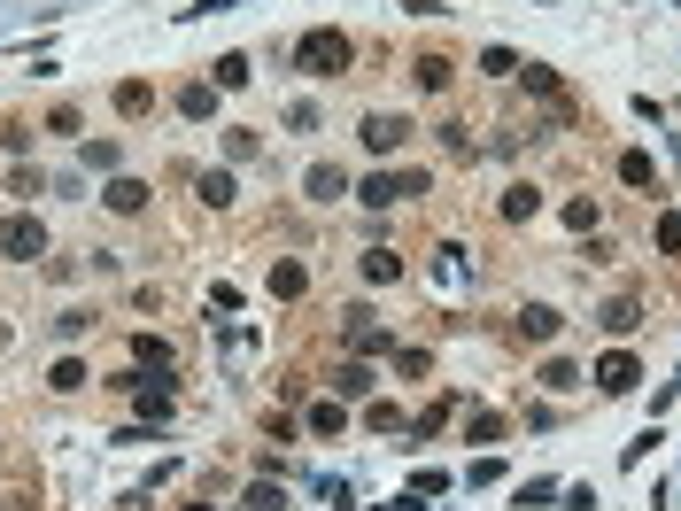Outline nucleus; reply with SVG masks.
Wrapping results in <instances>:
<instances>
[{
    "instance_id": "21",
    "label": "nucleus",
    "mask_w": 681,
    "mask_h": 511,
    "mask_svg": "<svg viewBox=\"0 0 681 511\" xmlns=\"http://www.w3.org/2000/svg\"><path fill=\"white\" fill-rule=\"evenodd\" d=\"M403 279V256L395 248H364V287H395Z\"/></svg>"
},
{
    "instance_id": "20",
    "label": "nucleus",
    "mask_w": 681,
    "mask_h": 511,
    "mask_svg": "<svg viewBox=\"0 0 681 511\" xmlns=\"http://www.w3.org/2000/svg\"><path fill=\"white\" fill-rule=\"evenodd\" d=\"M411 78H418V93H449L457 62H449V55H418V62H411Z\"/></svg>"
},
{
    "instance_id": "19",
    "label": "nucleus",
    "mask_w": 681,
    "mask_h": 511,
    "mask_svg": "<svg viewBox=\"0 0 681 511\" xmlns=\"http://www.w3.org/2000/svg\"><path fill=\"white\" fill-rule=\"evenodd\" d=\"M271 295H279V302H302V295H310V271H302L295 256H279V264H271Z\"/></svg>"
},
{
    "instance_id": "3",
    "label": "nucleus",
    "mask_w": 681,
    "mask_h": 511,
    "mask_svg": "<svg viewBox=\"0 0 681 511\" xmlns=\"http://www.w3.org/2000/svg\"><path fill=\"white\" fill-rule=\"evenodd\" d=\"M411 194H426V171H372V179L356 186L364 210H395V202H411Z\"/></svg>"
},
{
    "instance_id": "42",
    "label": "nucleus",
    "mask_w": 681,
    "mask_h": 511,
    "mask_svg": "<svg viewBox=\"0 0 681 511\" xmlns=\"http://www.w3.org/2000/svg\"><path fill=\"white\" fill-rule=\"evenodd\" d=\"M318 488H326V504H333V511H356V488H349V481H318Z\"/></svg>"
},
{
    "instance_id": "35",
    "label": "nucleus",
    "mask_w": 681,
    "mask_h": 511,
    "mask_svg": "<svg viewBox=\"0 0 681 511\" xmlns=\"http://www.w3.org/2000/svg\"><path fill=\"white\" fill-rule=\"evenodd\" d=\"M480 70H488V78H519V55H511V47H488V55H480Z\"/></svg>"
},
{
    "instance_id": "38",
    "label": "nucleus",
    "mask_w": 681,
    "mask_h": 511,
    "mask_svg": "<svg viewBox=\"0 0 681 511\" xmlns=\"http://www.w3.org/2000/svg\"><path fill=\"white\" fill-rule=\"evenodd\" d=\"M496 481H504V465H496V457H480L473 473H465V488H496Z\"/></svg>"
},
{
    "instance_id": "1",
    "label": "nucleus",
    "mask_w": 681,
    "mask_h": 511,
    "mask_svg": "<svg viewBox=\"0 0 681 511\" xmlns=\"http://www.w3.org/2000/svg\"><path fill=\"white\" fill-rule=\"evenodd\" d=\"M349 62H356V47H349V31H333V24H318V31L295 39V70L302 78H341Z\"/></svg>"
},
{
    "instance_id": "26",
    "label": "nucleus",
    "mask_w": 681,
    "mask_h": 511,
    "mask_svg": "<svg viewBox=\"0 0 681 511\" xmlns=\"http://www.w3.org/2000/svg\"><path fill=\"white\" fill-rule=\"evenodd\" d=\"M449 411H457V388H449L442 403H426V411H418V426H411V434H418V442H434V434H442V426H449Z\"/></svg>"
},
{
    "instance_id": "2",
    "label": "nucleus",
    "mask_w": 681,
    "mask_h": 511,
    "mask_svg": "<svg viewBox=\"0 0 681 511\" xmlns=\"http://www.w3.org/2000/svg\"><path fill=\"white\" fill-rule=\"evenodd\" d=\"M0 256H8V264H39V256H47V225L31 210H8L0 217Z\"/></svg>"
},
{
    "instance_id": "29",
    "label": "nucleus",
    "mask_w": 681,
    "mask_h": 511,
    "mask_svg": "<svg viewBox=\"0 0 681 511\" xmlns=\"http://www.w3.org/2000/svg\"><path fill=\"white\" fill-rule=\"evenodd\" d=\"M364 426L372 434H403V403H364Z\"/></svg>"
},
{
    "instance_id": "12",
    "label": "nucleus",
    "mask_w": 681,
    "mask_h": 511,
    "mask_svg": "<svg viewBox=\"0 0 681 511\" xmlns=\"http://www.w3.org/2000/svg\"><path fill=\"white\" fill-rule=\"evenodd\" d=\"M109 101H117V117H124V124H140V117H155V86H148V78H124V86L109 93Z\"/></svg>"
},
{
    "instance_id": "17",
    "label": "nucleus",
    "mask_w": 681,
    "mask_h": 511,
    "mask_svg": "<svg viewBox=\"0 0 681 511\" xmlns=\"http://www.w3.org/2000/svg\"><path fill=\"white\" fill-rule=\"evenodd\" d=\"M558 310H550V302H527V310H519V341H558Z\"/></svg>"
},
{
    "instance_id": "30",
    "label": "nucleus",
    "mask_w": 681,
    "mask_h": 511,
    "mask_svg": "<svg viewBox=\"0 0 681 511\" xmlns=\"http://www.w3.org/2000/svg\"><path fill=\"white\" fill-rule=\"evenodd\" d=\"M117 163H124L117 140H86V171H109V179H117Z\"/></svg>"
},
{
    "instance_id": "16",
    "label": "nucleus",
    "mask_w": 681,
    "mask_h": 511,
    "mask_svg": "<svg viewBox=\"0 0 681 511\" xmlns=\"http://www.w3.org/2000/svg\"><path fill=\"white\" fill-rule=\"evenodd\" d=\"M178 117H186V124H209V117H217V86H209V78L178 86Z\"/></svg>"
},
{
    "instance_id": "9",
    "label": "nucleus",
    "mask_w": 681,
    "mask_h": 511,
    "mask_svg": "<svg viewBox=\"0 0 681 511\" xmlns=\"http://www.w3.org/2000/svg\"><path fill=\"white\" fill-rule=\"evenodd\" d=\"M519 70H527V93H542V101H550V109H558V124H573V101H565V86H558V70H550V62H519Z\"/></svg>"
},
{
    "instance_id": "39",
    "label": "nucleus",
    "mask_w": 681,
    "mask_h": 511,
    "mask_svg": "<svg viewBox=\"0 0 681 511\" xmlns=\"http://www.w3.org/2000/svg\"><path fill=\"white\" fill-rule=\"evenodd\" d=\"M651 442H658V426H643V434H635V442L620 450V465H643V457H651Z\"/></svg>"
},
{
    "instance_id": "24",
    "label": "nucleus",
    "mask_w": 681,
    "mask_h": 511,
    "mask_svg": "<svg viewBox=\"0 0 681 511\" xmlns=\"http://www.w3.org/2000/svg\"><path fill=\"white\" fill-rule=\"evenodd\" d=\"M542 217V194L534 186H504V225H534Z\"/></svg>"
},
{
    "instance_id": "6",
    "label": "nucleus",
    "mask_w": 681,
    "mask_h": 511,
    "mask_svg": "<svg viewBox=\"0 0 681 511\" xmlns=\"http://www.w3.org/2000/svg\"><path fill=\"white\" fill-rule=\"evenodd\" d=\"M589 380H596L604 395H627L635 380H643V364L627 357V349H612V357H596V372H589Z\"/></svg>"
},
{
    "instance_id": "8",
    "label": "nucleus",
    "mask_w": 681,
    "mask_h": 511,
    "mask_svg": "<svg viewBox=\"0 0 681 511\" xmlns=\"http://www.w3.org/2000/svg\"><path fill=\"white\" fill-rule=\"evenodd\" d=\"M372 388H380V372H372L364 357H349L341 372H333V395H341V403H372Z\"/></svg>"
},
{
    "instance_id": "27",
    "label": "nucleus",
    "mask_w": 681,
    "mask_h": 511,
    "mask_svg": "<svg viewBox=\"0 0 681 511\" xmlns=\"http://www.w3.org/2000/svg\"><path fill=\"white\" fill-rule=\"evenodd\" d=\"M248 78H256V62H248V55H225V62H217V93H240Z\"/></svg>"
},
{
    "instance_id": "10",
    "label": "nucleus",
    "mask_w": 681,
    "mask_h": 511,
    "mask_svg": "<svg viewBox=\"0 0 681 511\" xmlns=\"http://www.w3.org/2000/svg\"><path fill=\"white\" fill-rule=\"evenodd\" d=\"M596 326L612 333V341H627V333L643 326V302H635V295H612V302H604V310H596Z\"/></svg>"
},
{
    "instance_id": "14",
    "label": "nucleus",
    "mask_w": 681,
    "mask_h": 511,
    "mask_svg": "<svg viewBox=\"0 0 681 511\" xmlns=\"http://www.w3.org/2000/svg\"><path fill=\"white\" fill-rule=\"evenodd\" d=\"M457 279H473V248L442 241V248H434V287H457Z\"/></svg>"
},
{
    "instance_id": "23",
    "label": "nucleus",
    "mask_w": 681,
    "mask_h": 511,
    "mask_svg": "<svg viewBox=\"0 0 681 511\" xmlns=\"http://www.w3.org/2000/svg\"><path fill=\"white\" fill-rule=\"evenodd\" d=\"M620 179L635 186V194H658V163H651L643 148H627V155H620Z\"/></svg>"
},
{
    "instance_id": "31",
    "label": "nucleus",
    "mask_w": 681,
    "mask_h": 511,
    "mask_svg": "<svg viewBox=\"0 0 681 511\" xmlns=\"http://www.w3.org/2000/svg\"><path fill=\"white\" fill-rule=\"evenodd\" d=\"M565 225H573V233H596V194H573V202H565Z\"/></svg>"
},
{
    "instance_id": "34",
    "label": "nucleus",
    "mask_w": 681,
    "mask_h": 511,
    "mask_svg": "<svg viewBox=\"0 0 681 511\" xmlns=\"http://www.w3.org/2000/svg\"><path fill=\"white\" fill-rule=\"evenodd\" d=\"M651 241L666 248V256H681V217H674V210H658V225H651Z\"/></svg>"
},
{
    "instance_id": "7",
    "label": "nucleus",
    "mask_w": 681,
    "mask_h": 511,
    "mask_svg": "<svg viewBox=\"0 0 681 511\" xmlns=\"http://www.w3.org/2000/svg\"><path fill=\"white\" fill-rule=\"evenodd\" d=\"M302 194H310V202H341V194H356V186H349L341 163H310V171H302Z\"/></svg>"
},
{
    "instance_id": "33",
    "label": "nucleus",
    "mask_w": 681,
    "mask_h": 511,
    "mask_svg": "<svg viewBox=\"0 0 681 511\" xmlns=\"http://www.w3.org/2000/svg\"><path fill=\"white\" fill-rule=\"evenodd\" d=\"M248 511H287V488H271V473L248 488Z\"/></svg>"
},
{
    "instance_id": "43",
    "label": "nucleus",
    "mask_w": 681,
    "mask_h": 511,
    "mask_svg": "<svg viewBox=\"0 0 681 511\" xmlns=\"http://www.w3.org/2000/svg\"><path fill=\"white\" fill-rule=\"evenodd\" d=\"M186 511H209V504H186Z\"/></svg>"
},
{
    "instance_id": "13",
    "label": "nucleus",
    "mask_w": 681,
    "mask_h": 511,
    "mask_svg": "<svg viewBox=\"0 0 681 511\" xmlns=\"http://www.w3.org/2000/svg\"><path fill=\"white\" fill-rule=\"evenodd\" d=\"M132 411H140V419H148V426H163V419H171V411H178V395L163 388V380H140V388H132Z\"/></svg>"
},
{
    "instance_id": "18",
    "label": "nucleus",
    "mask_w": 681,
    "mask_h": 511,
    "mask_svg": "<svg viewBox=\"0 0 681 511\" xmlns=\"http://www.w3.org/2000/svg\"><path fill=\"white\" fill-rule=\"evenodd\" d=\"M310 434H318V442H333V434H349V403H341V395H333V403H310Z\"/></svg>"
},
{
    "instance_id": "4",
    "label": "nucleus",
    "mask_w": 681,
    "mask_h": 511,
    "mask_svg": "<svg viewBox=\"0 0 681 511\" xmlns=\"http://www.w3.org/2000/svg\"><path fill=\"white\" fill-rule=\"evenodd\" d=\"M341 326H349V349H356V357H380V349H395L372 302H349V310H341Z\"/></svg>"
},
{
    "instance_id": "25",
    "label": "nucleus",
    "mask_w": 681,
    "mask_h": 511,
    "mask_svg": "<svg viewBox=\"0 0 681 511\" xmlns=\"http://www.w3.org/2000/svg\"><path fill=\"white\" fill-rule=\"evenodd\" d=\"M194 194H202L209 210H233V171H202V179H194Z\"/></svg>"
},
{
    "instance_id": "36",
    "label": "nucleus",
    "mask_w": 681,
    "mask_h": 511,
    "mask_svg": "<svg viewBox=\"0 0 681 511\" xmlns=\"http://www.w3.org/2000/svg\"><path fill=\"white\" fill-rule=\"evenodd\" d=\"M55 333H62V341H86V333H93V318H86V310H62V318H55Z\"/></svg>"
},
{
    "instance_id": "11",
    "label": "nucleus",
    "mask_w": 681,
    "mask_h": 511,
    "mask_svg": "<svg viewBox=\"0 0 681 511\" xmlns=\"http://www.w3.org/2000/svg\"><path fill=\"white\" fill-rule=\"evenodd\" d=\"M101 202H109L117 217H140V210H148V179H124V171H117V179L101 186Z\"/></svg>"
},
{
    "instance_id": "15",
    "label": "nucleus",
    "mask_w": 681,
    "mask_h": 511,
    "mask_svg": "<svg viewBox=\"0 0 681 511\" xmlns=\"http://www.w3.org/2000/svg\"><path fill=\"white\" fill-rule=\"evenodd\" d=\"M132 364H140V372H171L178 349L163 341V333H132Z\"/></svg>"
},
{
    "instance_id": "41",
    "label": "nucleus",
    "mask_w": 681,
    "mask_h": 511,
    "mask_svg": "<svg viewBox=\"0 0 681 511\" xmlns=\"http://www.w3.org/2000/svg\"><path fill=\"white\" fill-rule=\"evenodd\" d=\"M426 364H434V357H426V349H395V372H403V380H418Z\"/></svg>"
},
{
    "instance_id": "37",
    "label": "nucleus",
    "mask_w": 681,
    "mask_h": 511,
    "mask_svg": "<svg viewBox=\"0 0 681 511\" xmlns=\"http://www.w3.org/2000/svg\"><path fill=\"white\" fill-rule=\"evenodd\" d=\"M225 155H233V163H248V155H256V132H248V124H233V132H225Z\"/></svg>"
},
{
    "instance_id": "32",
    "label": "nucleus",
    "mask_w": 681,
    "mask_h": 511,
    "mask_svg": "<svg viewBox=\"0 0 681 511\" xmlns=\"http://www.w3.org/2000/svg\"><path fill=\"white\" fill-rule=\"evenodd\" d=\"M411 496H449V473H442V465H418V473H411Z\"/></svg>"
},
{
    "instance_id": "22",
    "label": "nucleus",
    "mask_w": 681,
    "mask_h": 511,
    "mask_svg": "<svg viewBox=\"0 0 681 511\" xmlns=\"http://www.w3.org/2000/svg\"><path fill=\"white\" fill-rule=\"evenodd\" d=\"M534 380H542V395H573L581 380H589V372H581V364H565V357H550L542 372H534Z\"/></svg>"
},
{
    "instance_id": "5",
    "label": "nucleus",
    "mask_w": 681,
    "mask_h": 511,
    "mask_svg": "<svg viewBox=\"0 0 681 511\" xmlns=\"http://www.w3.org/2000/svg\"><path fill=\"white\" fill-rule=\"evenodd\" d=\"M356 140H364V155H380V163H387V155H395L403 140H411V124L380 109V117H364V124H356Z\"/></svg>"
},
{
    "instance_id": "40",
    "label": "nucleus",
    "mask_w": 681,
    "mask_h": 511,
    "mask_svg": "<svg viewBox=\"0 0 681 511\" xmlns=\"http://www.w3.org/2000/svg\"><path fill=\"white\" fill-rule=\"evenodd\" d=\"M8 194H16V202H31V194H47V179H39V171H16V179H8Z\"/></svg>"
},
{
    "instance_id": "28",
    "label": "nucleus",
    "mask_w": 681,
    "mask_h": 511,
    "mask_svg": "<svg viewBox=\"0 0 681 511\" xmlns=\"http://www.w3.org/2000/svg\"><path fill=\"white\" fill-rule=\"evenodd\" d=\"M47 388H55V395H78V388H86V364H78V357H62L55 372H47Z\"/></svg>"
}]
</instances>
